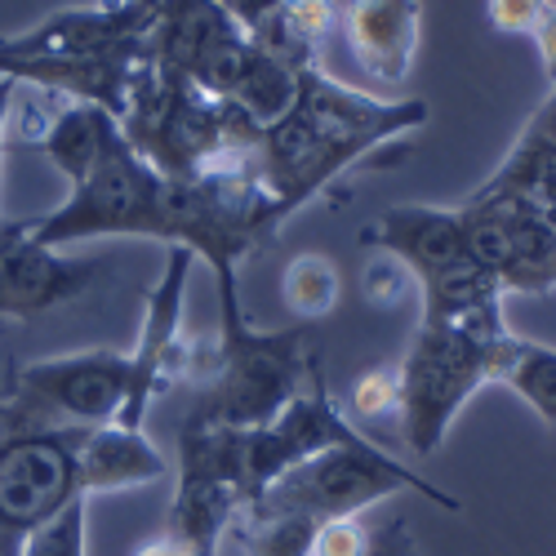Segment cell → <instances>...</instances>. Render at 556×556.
<instances>
[{"label": "cell", "instance_id": "6da1fadb", "mask_svg": "<svg viewBox=\"0 0 556 556\" xmlns=\"http://www.w3.org/2000/svg\"><path fill=\"white\" fill-rule=\"evenodd\" d=\"M428 125L424 99H379L334 80L316 63L294 72V99L281 116H271L258 138L254 169L281 214H299L316 201L339 174L361 161L383 156L388 143Z\"/></svg>", "mask_w": 556, "mask_h": 556}, {"label": "cell", "instance_id": "7a4b0ae2", "mask_svg": "<svg viewBox=\"0 0 556 556\" xmlns=\"http://www.w3.org/2000/svg\"><path fill=\"white\" fill-rule=\"evenodd\" d=\"M121 129L156 174L197 178L205 169L250 165L258 156L263 121L241 103L205 94L182 72L165 67L143 50L129 72Z\"/></svg>", "mask_w": 556, "mask_h": 556}, {"label": "cell", "instance_id": "3957f363", "mask_svg": "<svg viewBox=\"0 0 556 556\" xmlns=\"http://www.w3.org/2000/svg\"><path fill=\"white\" fill-rule=\"evenodd\" d=\"M148 54L182 72L205 94L241 103L263 125L294 99V67L263 50L218 0H156Z\"/></svg>", "mask_w": 556, "mask_h": 556}, {"label": "cell", "instance_id": "277c9868", "mask_svg": "<svg viewBox=\"0 0 556 556\" xmlns=\"http://www.w3.org/2000/svg\"><path fill=\"white\" fill-rule=\"evenodd\" d=\"M365 250L392 254L409 267L432 326H477L503 316L498 276L472 254L454 205H392L361 231Z\"/></svg>", "mask_w": 556, "mask_h": 556}, {"label": "cell", "instance_id": "5b68a950", "mask_svg": "<svg viewBox=\"0 0 556 556\" xmlns=\"http://www.w3.org/2000/svg\"><path fill=\"white\" fill-rule=\"evenodd\" d=\"M517 334L507 320H477V326H432L419 320L401 361V437L428 458L450 437V424L485 383L503 379Z\"/></svg>", "mask_w": 556, "mask_h": 556}, {"label": "cell", "instance_id": "8992f818", "mask_svg": "<svg viewBox=\"0 0 556 556\" xmlns=\"http://www.w3.org/2000/svg\"><path fill=\"white\" fill-rule=\"evenodd\" d=\"M218 326V365L201 383L197 405L188 409L192 424L214 428H263L281 414L312 379L316 352L312 326H286V330H258L241 312V303H227Z\"/></svg>", "mask_w": 556, "mask_h": 556}, {"label": "cell", "instance_id": "52a82bcc", "mask_svg": "<svg viewBox=\"0 0 556 556\" xmlns=\"http://www.w3.org/2000/svg\"><path fill=\"white\" fill-rule=\"evenodd\" d=\"M281 227L263 178L250 165L205 169L197 178H165L161 245L192 250L218 286V307L241 303L237 267Z\"/></svg>", "mask_w": 556, "mask_h": 556}, {"label": "cell", "instance_id": "ba28073f", "mask_svg": "<svg viewBox=\"0 0 556 556\" xmlns=\"http://www.w3.org/2000/svg\"><path fill=\"white\" fill-rule=\"evenodd\" d=\"M405 490L437 503L441 513H458L463 507L454 494H445L432 481H424L409 463H401L396 454H388L369 437H361L352 445H334L326 454L299 463V468H290L286 477H276L245 507V517L326 526V521L361 517L365 507H375V503H383L392 494H405Z\"/></svg>", "mask_w": 556, "mask_h": 556}, {"label": "cell", "instance_id": "9c48e42d", "mask_svg": "<svg viewBox=\"0 0 556 556\" xmlns=\"http://www.w3.org/2000/svg\"><path fill=\"white\" fill-rule=\"evenodd\" d=\"M5 388V428H103L129 409L134 361L116 348H85L10 365Z\"/></svg>", "mask_w": 556, "mask_h": 556}, {"label": "cell", "instance_id": "30bf717a", "mask_svg": "<svg viewBox=\"0 0 556 556\" xmlns=\"http://www.w3.org/2000/svg\"><path fill=\"white\" fill-rule=\"evenodd\" d=\"M161 210H165V174H156L121 134L103 152V161L72 182L59 210L31 218V231L50 250L94 237L161 241Z\"/></svg>", "mask_w": 556, "mask_h": 556}, {"label": "cell", "instance_id": "8fae6325", "mask_svg": "<svg viewBox=\"0 0 556 556\" xmlns=\"http://www.w3.org/2000/svg\"><path fill=\"white\" fill-rule=\"evenodd\" d=\"M250 507L245 432L182 419L178 428V485L165 513V534L188 543L192 556H218L223 539Z\"/></svg>", "mask_w": 556, "mask_h": 556}, {"label": "cell", "instance_id": "7c38bea8", "mask_svg": "<svg viewBox=\"0 0 556 556\" xmlns=\"http://www.w3.org/2000/svg\"><path fill=\"white\" fill-rule=\"evenodd\" d=\"M89 428H0V556H23L27 539L54 521L80 485V441Z\"/></svg>", "mask_w": 556, "mask_h": 556}, {"label": "cell", "instance_id": "4fadbf2b", "mask_svg": "<svg viewBox=\"0 0 556 556\" xmlns=\"http://www.w3.org/2000/svg\"><path fill=\"white\" fill-rule=\"evenodd\" d=\"M463 231H468L472 254L498 276L503 294H547L556 290V223L543 210H530L507 197L472 192L458 205Z\"/></svg>", "mask_w": 556, "mask_h": 556}, {"label": "cell", "instance_id": "5bb4252c", "mask_svg": "<svg viewBox=\"0 0 556 556\" xmlns=\"http://www.w3.org/2000/svg\"><path fill=\"white\" fill-rule=\"evenodd\" d=\"M152 18L156 10L138 5V0H103V5H85V10H59L27 31L0 36V67L27 59H59V63L138 59L148 50Z\"/></svg>", "mask_w": 556, "mask_h": 556}, {"label": "cell", "instance_id": "9a60e30c", "mask_svg": "<svg viewBox=\"0 0 556 556\" xmlns=\"http://www.w3.org/2000/svg\"><path fill=\"white\" fill-rule=\"evenodd\" d=\"M108 258H72L36 241L31 218H0V326L31 320L89 294Z\"/></svg>", "mask_w": 556, "mask_h": 556}, {"label": "cell", "instance_id": "2e32d148", "mask_svg": "<svg viewBox=\"0 0 556 556\" xmlns=\"http://www.w3.org/2000/svg\"><path fill=\"white\" fill-rule=\"evenodd\" d=\"M361 441L356 424L343 414V405L330 396V383L320 375V361L312 365L307 388L276 414L271 424L245 432V472H250V503L299 463L326 454L334 445Z\"/></svg>", "mask_w": 556, "mask_h": 556}, {"label": "cell", "instance_id": "e0dca14e", "mask_svg": "<svg viewBox=\"0 0 556 556\" xmlns=\"http://www.w3.org/2000/svg\"><path fill=\"white\" fill-rule=\"evenodd\" d=\"M343 31L352 59L379 85H405L419 59L424 36V0H348Z\"/></svg>", "mask_w": 556, "mask_h": 556}, {"label": "cell", "instance_id": "ac0fdd59", "mask_svg": "<svg viewBox=\"0 0 556 556\" xmlns=\"http://www.w3.org/2000/svg\"><path fill=\"white\" fill-rule=\"evenodd\" d=\"M169 472V458L152 445L148 432H129L121 424L89 428L80 441V485L85 494H116L152 485Z\"/></svg>", "mask_w": 556, "mask_h": 556}, {"label": "cell", "instance_id": "d6986e66", "mask_svg": "<svg viewBox=\"0 0 556 556\" xmlns=\"http://www.w3.org/2000/svg\"><path fill=\"white\" fill-rule=\"evenodd\" d=\"M121 134L125 129H121V121L108 108H99V103H72L67 99L59 112H50L36 125L31 143L50 156V165L67 178V188H72L76 178H85L89 169L103 161V152L116 143Z\"/></svg>", "mask_w": 556, "mask_h": 556}, {"label": "cell", "instance_id": "ffe728a7", "mask_svg": "<svg viewBox=\"0 0 556 556\" xmlns=\"http://www.w3.org/2000/svg\"><path fill=\"white\" fill-rule=\"evenodd\" d=\"M339 18H343L339 0H281L276 14L254 31V40L299 72V67L316 63L320 45L330 40Z\"/></svg>", "mask_w": 556, "mask_h": 556}, {"label": "cell", "instance_id": "44dd1931", "mask_svg": "<svg viewBox=\"0 0 556 556\" xmlns=\"http://www.w3.org/2000/svg\"><path fill=\"white\" fill-rule=\"evenodd\" d=\"M513 388L534 414L539 424L552 432L556 441V348H543V343H530V339H517L513 343V356L503 365V379Z\"/></svg>", "mask_w": 556, "mask_h": 556}, {"label": "cell", "instance_id": "7402d4cb", "mask_svg": "<svg viewBox=\"0 0 556 556\" xmlns=\"http://www.w3.org/2000/svg\"><path fill=\"white\" fill-rule=\"evenodd\" d=\"M339 294H343V276L334 267V258L326 254H299L286 263V276H281V299L286 307L312 326V320L330 316L339 307Z\"/></svg>", "mask_w": 556, "mask_h": 556}, {"label": "cell", "instance_id": "603a6c76", "mask_svg": "<svg viewBox=\"0 0 556 556\" xmlns=\"http://www.w3.org/2000/svg\"><path fill=\"white\" fill-rule=\"evenodd\" d=\"M348 419L361 424H401V365H375L348 388Z\"/></svg>", "mask_w": 556, "mask_h": 556}, {"label": "cell", "instance_id": "cb8c5ba5", "mask_svg": "<svg viewBox=\"0 0 556 556\" xmlns=\"http://www.w3.org/2000/svg\"><path fill=\"white\" fill-rule=\"evenodd\" d=\"M85 534H89V498H76L27 539L23 556H85Z\"/></svg>", "mask_w": 556, "mask_h": 556}, {"label": "cell", "instance_id": "d4e9b609", "mask_svg": "<svg viewBox=\"0 0 556 556\" xmlns=\"http://www.w3.org/2000/svg\"><path fill=\"white\" fill-rule=\"evenodd\" d=\"M361 290H365V299L375 303V307H396V303L414 290V276H409V267H405L401 258L379 254V258H369V263H365Z\"/></svg>", "mask_w": 556, "mask_h": 556}, {"label": "cell", "instance_id": "484cf974", "mask_svg": "<svg viewBox=\"0 0 556 556\" xmlns=\"http://www.w3.org/2000/svg\"><path fill=\"white\" fill-rule=\"evenodd\" d=\"M556 0H485V18L494 31H513V36H534L543 18L552 14Z\"/></svg>", "mask_w": 556, "mask_h": 556}, {"label": "cell", "instance_id": "4316f807", "mask_svg": "<svg viewBox=\"0 0 556 556\" xmlns=\"http://www.w3.org/2000/svg\"><path fill=\"white\" fill-rule=\"evenodd\" d=\"M369 539H375V530L361 526L356 517H348V521H326V526H316L307 556H365Z\"/></svg>", "mask_w": 556, "mask_h": 556}, {"label": "cell", "instance_id": "83f0119b", "mask_svg": "<svg viewBox=\"0 0 556 556\" xmlns=\"http://www.w3.org/2000/svg\"><path fill=\"white\" fill-rule=\"evenodd\" d=\"M365 556H424V547H419V539H414V530L396 517V521H388V526L375 530Z\"/></svg>", "mask_w": 556, "mask_h": 556}, {"label": "cell", "instance_id": "f1b7e54d", "mask_svg": "<svg viewBox=\"0 0 556 556\" xmlns=\"http://www.w3.org/2000/svg\"><path fill=\"white\" fill-rule=\"evenodd\" d=\"M521 138L534 148H543V152H556V80L547 89V99L539 103V112L530 116V125L521 129Z\"/></svg>", "mask_w": 556, "mask_h": 556}, {"label": "cell", "instance_id": "f546056e", "mask_svg": "<svg viewBox=\"0 0 556 556\" xmlns=\"http://www.w3.org/2000/svg\"><path fill=\"white\" fill-rule=\"evenodd\" d=\"M218 5H223L231 18H237L250 36H254V31L276 14V5H281V0H218Z\"/></svg>", "mask_w": 556, "mask_h": 556}, {"label": "cell", "instance_id": "4dcf8cb0", "mask_svg": "<svg viewBox=\"0 0 556 556\" xmlns=\"http://www.w3.org/2000/svg\"><path fill=\"white\" fill-rule=\"evenodd\" d=\"M534 40V50H539V59H543V76H547V85L556 80V5H552V14L543 18V27L530 36Z\"/></svg>", "mask_w": 556, "mask_h": 556}, {"label": "cell", "instance_id": "1f68e13d", "mask_svg": "<svg viewBox=\"0 0 556 556\" xmlns=\"http://www.w3.org/2000/svg\"><path fill=\"white\" fill-rule=\"evenodd\" d=\"M134 556H192V547L188 543H178L174 534H152V539H143V543H138L134 547Z\"/></svg>", "mask_w": 556, "mask_h": 556}, {"label": "cell", "instance_id": "d6a6232c", "mask_svg": "<svg viewBox=\"0 0 556 556\" xmlns=\"http://www.w3.org/2000/svg\"><path fill=\"white\" fill-rule=\"evenodd\" d=\"M14 94H18V80L0 76V156H5V129H10V112H14Z\"/></svg>", "mask_w": 556, "mask_h": 556}, {"label": "cell", "instance_id": "836d02e7", "mask_svg": "<svg viewBox=\"0 0 556 556\" xmlns=\"http://www.w3.org/2000/svg\"><path fill=\"white\" fill-rule=\"evenodd\" d=\"M5 401H10V388H5V379H0V428H5Z\"/></svg>", "mask_w": 556, "mask_h": 556}, {"label": "cell", "instance_id": "e575fe53", "mask_svg": "<svg viewBox=\"0 0 556 556\" xmlns=\"http://www.w3.org/2000/svg\"><path fill=\"white\" fill-rule=\"evenodd\" d=\"M138 5H148V10H156V0H138Z\"/></svg>", "mask_w": 556, "mask_h": 556}, {"label": "cell", "instance_id": "d590c367", "mask_svg": "<svg viewBox=\"0 0 556 556\" xmlns=\"http://www.w3.org/2000/svg\"><path fill=\"white\" fill-rule=\"evenodd\" d=\"M552 223H556V210H552Z\"/></svg>", "mask_w": 556, "mask_h": 556}, {"label": "cell", "instance_id": "8d00e7d4", "mask_svg": "<svg viewBox=\"0 0 556 556\" xmlns=\"http://www.w3.org/2000/svg\"><path fill=\"white\" fill-rule=\"evenodd\" d=\"M0 330H5V326H0Z\"/></svg>", "mask_w": 556, "mask_h": 556}]
</instances>
